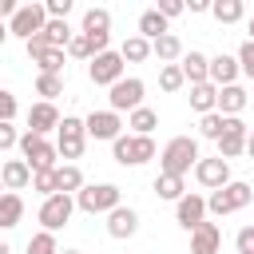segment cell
Here are the masks:
<instances>
[{"instance_id": "cell-1", "label": "cell", "mask_w": 254, "mask_h": 254, "mask_svg": "<svg viewBox=\"0 0 254 254\" xmlns=\"http://www.w3.org/2000/svg\"><path fill=\"white\" fill-rule=\"evenodd\" d=\"M198 139H190V135H175L163 151H159V171L163 175H183L187 179V171H194L198 167Z\"/></svg>"}, {"instance_id": "cell-2", "label": "cell", "mask_w": 254, "mask_h": 254, "mask_svg": "<svg viewBox=\"0 0 254 254\" xmlns=\"http://www.w3.org/2000/svg\"><path fill=\"white\" fill-rule=\"evenodd\" d=\"M75 206L83 214H111L115 206H123V190L115 183H87L79 194H75Z\"/></svg>"}, {"instance_id": "cell-3", "label": "cell", "mask_w": 254, "mask_h": 254, "mask_svg": "<svg viewBox=\"0 0 254 254\" xmlns=\"http://www.w3.org/2000/svg\"><path fill=\"white\" fill-rule=\"evenodd\" d=\"M159 151H155V139L151 135H119L115 143H111V159L119 163V167H143V163H151Z\"/></svg>"}, {"instance_id": "cell-4", "label": "cell", "mask_w": 254, "mask_h": 254, "mask_svg": "<svg viewBox=\"0 0 254 254\" xmlns=\"http://www.w3.org/2000/svg\"><path fill=\"white\" fill-rule=\"evenodd\" d=\"M250 198H254V187H250V183H242V179H234V183H226L222 190H210L206 210H210L214 218H222V214H234V210L250 206Z\"/></svg>"}, {"instance_id": "cell-5", "label": "cell", "mask_w": 254, "mask_h": 254, "mask_svg": "<svg viewBox=\"0 0 254 254\" xmlns=\"http://www.w3.org/2000/svg\"><path fill=\"white\" fill-rule=\"evenodd\" d=\"M20 155H24V163H28L32 171H56L60 147H56L52 139H44V135L24 131V139H20Z\"/></svg>"}, {"instance_id": "cell-6", "label": "cell", "mask_w": 254, "mask_h": 254, "mask_svg": "<svg viewBox=\"0 0 254 254\" xmlns=\"http://www.w3.org/2000/svg\"><path fill=\"white\" fill-rule=\"evenodd\" d=\"M48 20H52V16H48V8H44V4H36V0H28V4H20V12L8 20V32H12V36H20V40L28 44L32 36H40V32L48 28Z\"/></svg>"}, {"instance_id": "cell-7", "label": "cell", "mask_w": 254, "mask_h": 254, "mask_svg": "<svg viewBox=\"0 0 254 254\" xmlns=\"http://www.w3.org/2000/svg\"><path fill=\"white\" fill-rule=\"evenodd\" d=\"M143 91H147V83H143L139 75H127V79H119V83L107 91V107L119 111V115H123V111L131 115V111L147 107V103H143Z\"/></svg>"}, {"instance_id": "cell-8", "label": "cell", "mask_w": 254, "mask_h": 254, "mask_svg": "<svg viewBox=\"0 0 254 254\" xmlns=\"http://www.w3.org/2000/svg\"><path fill=\"white\" fill-rule=\"evenodd\" d=\"M56 147H60V155H64L67 163H75V159L83 155V147H87V123L75 119V115H64V123H60V131H56Z\"/></svg>"}, {"instance_id": "cell-9", "label": "cell", "mask_w": 254, "mask_h": 254, "mask_svg": "<svg viewBox=\"0 0 254 254\" xmlns=\"http://www.w3.org/2000/svg\"><path fill=\"white\" fill-rule=\"evenodd\" d=\"M71 214H75V198L71 194H52V198H44L40 202V210H36V218H40V226L44 230H64L67 222H71Z\"/></svg>"}, {"instance_id": "cell-10", "label": "cell", "mask_w": 254, "mask_h": 254, "mask_svg": "<svg viewBox=\"0 0 254 254\" xmlns=\"http://www.w3.org/2000/svg\"><path fill=\"white\" fill-rule=\"evenodd\" d=\"M123 64H127V60H123L119 52H103V56H95V60L87 64V79H91L95 87H107V91H111L119 79H127V75H123Z\"/></svg>"}, {"instance_id": "cell-11", "label": "cell", "mask_w": 254, "mask_h": 254, "mask_svg": "<svg viewBox=\"0 0 254 254\" xmlns=\"http://www.w3.org/2000/svg\"><path fill=\"white\" fill-rule=\"evenodd\" d=\"M206 214H210V210H206V198L194 194V190H187V194L175 202V222H179L187 234H194V230L206 222Z\"/></svg>"}, {"instance_id": "cell-12", "label": "cell", "mask_w": 254, "mask_h": 254, "mask_svg": "<svg viewBox=\"0 0 254 254\" xmlns=\"http://www.w3.org/2000/svg\"><path fill=\"white\" fill-rule=\"evenodd\" d=\"M83 123H87V139L115 143V139L123 135V119H119V111H111V107H103V111H91Z\"/></svg>"}, {"instance_id": "cell-13", "label": "cell", "mask_w": 254, "mask_h": 254, "mask_svg": "<svg viewBox=\"0 0 254 254\" xmlns=\"http://www.w3.org/2000/svg\"><path fill=\"white\" fill-rule=\"evenodd\" d=\"M194 179L206 187V190H222L226 183H234L230 179V163L222 159V155H210V159H198V167H194Z\"/></svg>"}, {"instance_id": "cell-14", "label": "cell", "mask_w": 254, "mask_h": 254, "mask_svg": "<svg viewBox=\"0 0 254 254\" xmlns=\"http://www.w3.org/2000/svg\"><path fill=\"white\" fill-rule=\"evenodd\" d=\"M246 139H250V127L242 123V119H226V131H222V139H218V155L230 163V159H238V155H246Z\"/></svg>"}, {"instance_id": "cell-15", "label": "cell", "mask_w": 254, "mask_h": 254, "mask_svg": "<svg viewBox=\"0 0 254 254\" xmlns=\"http://www.w3.org/2000/svg\"><path fill=\"white\" fill-rule=\"evenodd\" d=\"M60 123H64V119H60L56 103H44V99H40V103L28 107V131H32V135H44V139H48L52 131H60Z\"/></svg>"}, {"instance_id": "cell-16", "label": "cell", "mask_w": 254, "mask_h": 254, "mask_svg": "<svg viewBox=\"0 0 254 254\" xmlns=\"http://www.w3.org/2000/svg\"><path fill=\"white\" fill-rule=\"evenodd\" d=\"M238 75H242L238 56H226V52L210 56V83L214 87H230V83H238Z\"/></svg>"}, {"instance_id": "cell-17", "label": "cell", "mask_w": 254, "mask_h": 254, "mask_svg": "<svg viewBox=\"0 0 254 254\" xmlns=\"http://www.w3.org/2000/svg\"><path fill=\"white\" fill-rule=\"evenodd\" d=\"M36 179V171L24 163V159H4V167H0V183H4V190H24L28 183Z\"/></svg>"}, {"instance_id": "cell-18", "label": "cell", "mask_w": 254, "mask_h": 254, "mask_svg": "<svg viewBox=\"0 0 254 254\" xmlns=\"http://www.w3.org/2000/svg\"><path fill=\"white\" fill-rule=\"evenodd\" d=\"M135 230H139V214L131 210V206H115L111 214H107V234L111 238H135Z\"/></svg>"}, {"instance_id": "cell-19", "label": "cell", "mask_w": 254, "mask_h": 254, "mask_svg": "<svg viewBox=\"0 0 254 254\" xmlns=\"http://www.w3.org/2000/svg\"><path fill=\"white\" fill-rule=\"evenodd\" d=\"M246 103H250V91H246L242 83H230V87H218V111H222L226 119H238Z\"/></svg>"}, {"instance_id": "cell-20", "label": "cell", "mask_w": 254, "mask_h": 254, "mask_svg": "<svg viewBox=\"0 0 254 254\" xmlns=\"http://www.w3.org/2000/svg\"><path fill=\"white\" fill-rule=\"evenodd\" d=\"M222 250V230L218 222H202L194 234H190V254H218Z\"/></svg>"}, {"instance_id": "cell-21", "label": "cell", "mask_w": 254, "mask_h": 254, "mask_svg": "<svg viewBox=\"0 0 254 254\" xmlns=\"http://www.w3.org/2000/svg\"><path fill=\"white\" fill-rule=\"evenodd\" d=\"M179 64H183V75H187V83H190V87H194V83H210V56H202V52H194V48H190Z\"/></svg>"}, {"instance_id": "cell-22", "label": "cell", "mask_w": 254, "mask_h": 254, "mask_svg": "<svg viewBox=\"0 0 254 254\" xmlns=\"http://www.w3.org/2000/svg\"><path fill=\"white\" fill-rule=\"evenodd\" d=\"M190 111H198V115L218 111V87L214 83H194L190 87Z\"/></svg>"}, {"instance_id": "cell-23", "label": "cell", "mask_w": 254, "mask_h": 254, "mask_svg": "<svg viewBox=\"0 0 254 254\" xmlns=\"http://www.w3.org/2000/svg\"><path fill=\"white\" fill-rule=\"evenodd\" d=\"M20 218H24V198L16 190H4L0 194V226L12 230V226H20Z\"/></svg>"}, {"instance_id": "cell-24", "label": "cell", "mask_w": 254, "mask_h": 254, "mask_svg": "<svg viewBox=\"0 0 254 254\" xmlns=\"http://www.w3.org/2000/svg\"><path fill=\"white\" fill-rule=\"evenodd\" d=\"M79 32H83V36H111V12H107V8H87Z\"/></svg>"}, {"instance_id": "cell-25", "label": "cell", "mask_w": 254, "mask_h": 254, "mask_svg": "<svg viewBox=\"0 0 254 254\" xmlns=\"http://www.w3.org/2000/svg\"><path fill=\"white\" fill-rule=\"evenodd\" d=\"M119 56H123L127 64H143V60H151V56H155V44H151V40H143V36L135 32V36H127V40H123Z\"/></svg>"}, {"instance_id": "cell-26", "label": "cell", "mask_w": 254, "mask_h": 254, "mask_svg": "<svg viewBox=\"0 0 254 254\" xmlns=\"http://www.w3.org/2000/svg\"><path fill=\"white\" fill-rule=\"evenodd\" d=\"M139 36L151 40V44H155L159 36H167V16H163L159 8H147V12L139 16Z\"/></svg>"}, {"instance_id": "cell-27", "label": "cell", "mask_w": 254, "mask_h": 254, "mask_svg": "<svg viewBox=\"0 0 254 254\" xmlns=\"http://www.w3.org/2000/svg\"><path fill=\"white\" fill-rule=\"evenodd\" d=\"M155 194L167 198V202H179V198L187 194V179H183V175H163V171H159V179H155Z\"/></svg>"}, {"instance_id": "cell-28", "label": "cell", "mask_w": 254, "mask_h": 254, "mask_svg": "<svg viewBox=\"0 0 254 254\" xmlns=\"http://www.w3.org/2000/svg\"><path fill=\"white\" fill-rule=\"evenodd\" d=\"M56 179H60V194H79L87 183H83V171L75 167V163H64V167H56Z\"/></svg>"}, {"instance_id": "cell-29", "label": "cell", "mask_w": 254, "mask_h": 254, "mask_svg": "<svg viewBox=\"0 0 254 254\" xmlns=\"http://www.w3.org/2000/svg\"><path fill=\"white\" fill-rule=\"evenodd\" d=\"M155 56H159V64H175V60H183L187 52H183V40H179L175 32H167V36L155 40Z\"/></svg>"}, {"instance_id": "cell-30", "label": "cell", "mask_w": 254, "mask_h": 254, "mask_svg": "<svg viewBox=\"0 0 254 254\" xmlns=\"http://www.w3.org/2000/svg\"><path fill=\"white\" fill-rule=\"evenodd\" d=\"M127 127H131V135H151L159 127V111L155 107H139V111L127 115Z\"/></svg>"}, {"instance_id": "cell-31", "label": "cell", "mask_w": 254, "mask_h": 254, "mask_svg": "<svg viewBox=\"0 0 254 254\" xmlns=\"http://www.w3.org/2000/svg\"><path fill=\"white\" fill-rule=\"evenodd\" d=\"M210 12H214L218 24H238V20L246 16V4H242V0H214Z\"/></svg>"}, {"instance_id": "cell-32", "label": "cell", "mask_w": 254, "mask_h": 254, "mask_svg": "<svg viewBox=\"0 0 254 254\" xmlns=\"http://www.w3.org/2000/svg\"><path fill=\"white\" fill-rule=\"evenodd\" d=\"M64 60H67V52L64 48H48L40 60H32L36 67H40V75H64Z\"/></svg>"}, {"instance_id": "cell-33", "label": "cell", "mask_w": 254, "mask_h": 254, "mask_svg": "<svg viewBox=\"0 0 254 254\" xmlns=\"http://www.w3.org/2000/svg\"><path fill=\"white\" fill-rule=\"evenodd\" d=\"M183 83H187L183 64H163V67H159V87H163V91H171V95H175Z\"/></svg>"}, {"instance_id": "cell-34", "label": "cell", "mask_w": 254, "mask_h": 254, "mask_svg": "<svg viewBox=\"0 0 254 254\" xmlns=\"http://www.w3.org/2000/svg\"><path fill=\"white\" fill-rule=\"evenodd\" d=\"M222 131H226V115H222V111H210V115L198 119V135H202V139H214V143H218Z\"/></svg>"}, {"instance_id": "cell-35", "label": "cell", "mask_w": 254, "mask_h": 254, "mask_svg": "<svg viewBox=\"0 0 254 254\" xmlns=\"http://www.w3.org/2000/svg\"><path fill=\"white\" fill-rule=\"evenodd\" d=\"M36 95H44V103H56V95H64V75H36Z\"/></svg>"}, {"instance_id": "cell-36", "label": "cell", "mask_w": 254, "mask_h": 254, "mask_svg": "<svg viewBox=\"0 0 254 254\" xmlns=\"http://www.w3.org/2000/svg\"><path fill=\"white\" fill-rule=\"evenodd\" d=\"M32 190H36V194H44V198L60 194V179H56V171H36V179H32Z\"/></svg>"}, {"instance_id": "cell-37", "label": "cell", "mask_w": 254, "mask_h": 254, "mask_svg": "<svg viewBox=\"0 0 254 254\" xmlns=\"http://www.w3.org/2000/svg\"><path fill=\"white\" fill-rule=\"evenodd\" d=\"M28 254H60V246H56V234H52V230H40V234H32V238H28Z\"/></svg>"}, {"instance_id": "cell-38", "label": "cell", "mask_w": 254, "mask_h": 254, "mask_svg": "<svg viewBox=\"0 0 254 254\" xmlns=\"http://www.w3.org/2000/svg\"><path fill=\"white\" fill-rule=\"evenodd\" d=\"M67 56H71V60H95V48H91V40H87L83 32H75V40L67 44Z\"/></svg>"}, {"instance_id": "cell-39", "label": "cell", "mask_w": 254, "mask_h": 254, "mask_svg": "<svg viewBox=\"0 0 254 254\" xmlns=\"http://www.w3.org/2000/svg\"><path fill=\"white\" fill-rule=\"evenodd\" d=\"M20 131H16V123H0V151H12V147H20Z\"/></svg>"}, {"instance_id": "cell-40", "label": "cell", "mask_w": 254, "mask_h": 254, "mask_svg": "<svg viewBox=\"0 0 254 254\" xmlns=\"http://www.w3.org/2000/svg\"><path fill=\"white\" fill-rule=\"evenodd\" d=\"M238 67H242V75L254 79V40H246V44L238 48Z\"/></svg>"}, {"instance_id": "cell-41", "label": "cell", "mask_w": 254, "mask_h": 254, "mask_svg": "<svg viewBox=\"0 0 254 254\" xmlns=\"http://www.w3.org/2000/svg\"><path fill=\"white\" fill-rule=\"evenodd\" d=\"M48 48H52V40H48L44 32H40V36H32V40L24 44V52H28V60H40V56H44Z\"/></svg>"}, {"instance_id": "cell-42", "label": "cell", "mask_w": 254, "mask_h": 254, "mask_svg": "<svg viewBox=\"0 0 254 254\" xmlns=\"http://www.w3.org/2000/svg\"><path fill=\"white\" fill-rule=\"evenodd\" d=\"M12 119H16V95L0 91V123H12Z\"/></svg>"}, {"instance_id": "cell-43", "label": "cell", "mask_w": 254, "mask_h": 254, "mask_svg": "<svg viewBox=\"0 0 254 254\" xmlns=\"http://www.w3.org/2000/svg\"><path fill=\"white\" fill-rule=\"evenodd\" d=\"M234 246H238V254H254V226H242L234 234Z\"/></svg>"}, {"instance_id": "cell-44", "label": "cell", "mask_w": 254, "mask_h": 254, "mask_svg": "<svg viewBox=\"0 0 254 254\" xmlns=\"http://www.w3.org/2000/svg\"><path fill=\"white\" fill-rule=\"evenodd\" d=\"M44 8H48V16H52V20H67V12H71V0H48Z\"/></svg>"}, {"instance_id": "cell-45", "label": "cell", "mask_w": 254, "mask_h": 254, "mask_svg": "<svg viewBox=\"0 0 254 254\" xmlns=\"http://www.w3.org/2000/svg\"><path fill=\"white\" fill-rule=\"evenodd\" d=\"M159 12L171 20V16H183V12H187V4H183V0H159Z\"/></svg>"}, {"instance_id": "cell-46", "label": "cell", "mask_w": 254, "mask_h": 254, "mask_svg": "<svg viewBox=\"0 0 254 254\" xmlns=\"http://www.w3.org/2000/svg\"><path fill=\"white\" fill-rule=\"evenodd\" d=\"M187 8H190V12H210V4H206V0H190Z\"/></svg>"}, {"instance_id": "cell-47", "label": "cell", "mask_w": 254, "mask_h": 254, "mask_svg": "<svg viewBox=\"0 0 254 254\" xmlns=\"http://www.w3.org/2000/svg\"><path fill=\"white\" fill-rule=\"evenodd\" d=\"M246 155L254 159V131H250V139H246Z\"/></svg>"}, {"instance_id": "cell-48", "label": "cell", "mask_w": 254, "mask_h": 254, "mask_svg": "<svg viewBox=\"0 0 254 254\" xmlns=\"http://www.w3.org/2000/svg\"><path fill=\"white\" fill-rule=\"evenodd\" d=\"M246 32H250V40H254V16H250V24H246Z\"/></svg>"}, {"instance_id": "cell-49", "label": "cell", "mask_w": 254, "mask_h": 254, "mask_svg": "<svg viewBox=\"0 0 254 254\" xmlns=\"http://www.w3.org/2000/svg\"><path fill=\"white\" fill-rule=\"evenodd\" d=\"M60 254H83V250H60Z\"/></svg>"}]
</instances>
